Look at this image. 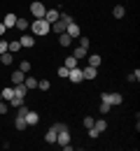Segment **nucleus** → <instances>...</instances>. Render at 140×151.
Returning <instances> with one entry per match:
<instances>
[{
  "label": "nucleus",
  "instance_id": "obj_19",
  "mask_svg": "<svg viewBox=\"0 0 140 151\" xmlns=\"http://www.w3.org/2000/svg\"><path fill=\"white\" fill-rule=\"evenodd\" d=\"M44 142H47V144H56V130H54V128H49V130H47Z\"/></svg>",
  "mask_w": 140,
  "mask_h": 151
},
{
  "label": "nucleus",
  "instance_id": "obj_30",
  "mask_svg": "<svg viewBox=\"0 0 140 151\" xmlns=\"http://www.w3.org/2000/svg\"><path fill=\"white\" fill-rule=\"evenodd\" d=\"M30 68H33L30 60H21V63H19V70H21V72H30Z\"/></svg>",
  "mask_w": 140,
  "mask_h": 151
},
{
  "label": "nucleus",
  "instance_id": "obj_6",
  "mask_svg": "<svg viewBox=\"0 0 140 151\" xmlns=\"http://www.w3.org/2000/svg\"><path fill=\"white\" fill-rule=\"evenodd\" d=\"M82 75H84V79H96L98 77V68L86 65V68H82Z\"/></svg>",
  "mask_w": 140,
  "mask_h": 151
},
{
  "label": "nucleus",
  "instance_id": "obj_35",
  "mask_svg": "<svg viewBox=\"0 0 140 151\" xmlns=\"http://www.w3.org/2000/svg\"><path fill=\"white\" fill-rule=\"evenodd\" d=\"M68 72H70V70H68L65 65H61V68H59V77H61V79H68Z\"/></svg>",
  "mask_w": 140,
  "mask_h": 151
},
{
  "label": "nucleus",
  "instance_id": "obj_39",
  "mask_svg": "<svg viewBox=\"0 0 140 151\" xmlns=\"http://www.w3.org/2000/svg\"><path fill=\"white\" fill-rule=\"evenodd\" d=\"M94 121H96V119H91V116H86V119H84L82 123H84V128H91V126H94Z\"/></svg>",
  "mask_w": 140,
  "mask_h": 151
},
{
  "label": "nucleus",
  "instance_id": "obj_27",
  "mask_svg": "<svg viewBox=\"0 0 140 151\" xmlns=\"http://www.w3.org/2000/svg\"><path fill=\"white\" fill-rule=\"evenodd\" d=\"M21 105H23V98H19V95H14V98L9 100V107H14V109H19Z\"/></svg>",
  "mask_w": 140,
  "mask_h": 151
},
{
  "label": "nucleus",
  "instance_id": "obj_1",
  "mask_svg": "<svg viewBox=\"0 0 140 151\" xmlns=\"http://www.w3.org/2000/svg\"><path fill=\"white\" fill-rule=\"evenodd\" d=\"M30 30H33L35 37H42V35H47V33L52 30V26H49L44 19H35L33 23H30Z\"/></svg>",
  "mask_w": 140,
  "mask_h": 151
},
{
  "label": "nucleus",
  "instance_id": "obj_5",
  "mask_svg": "<svg viewBox=\"0 0 140 151\" xmlns=\"http://www.w3.org/2000/svg\"><path fill=\"white\" fill-rule=\"evenodd\" d=\"M56 144H59V147H65V144H70V132H68V130L56 132Z\"/></svg>",
  "mask_w": 140,
  "mask_h": 151
},
{
  "label": "nucleus",
  "instance_id": "obj_37",
  "mask_svg": "<svg viewBox=\"0 0 140 151\" xmlns=\"http://www.w3.org/2000/svg\"><path fill=\"white\" fill-rule=\"evenodd\" d=\"M52 128H54L56 132H61V130H68V123H54Z\"/></svg>",
  "mask_w": 140,
  "mask_h": 151
},
{
  "label": "nucleus",
  "instance_id": "obj_25",
  "mask_svg": "<svg viewBox=\"0 0 140 151\" xmlns=\"http://www.w3.org/2000/svg\"><path fill=\"white\" fill-rule=\"evenodd\" d=\"M23 84H26V88H28V91H30V88H38V79H35V77H26V79H23Z\"/></svg>",
  "mask_w": 140,
  "mask_h": 151
},
{
  "label": "nucleus",
  "instance_id": "obj_18",
  "mask_svg": "<svg viewBox=\"0 0 140 151\" xmlns=\"http://www.w3.org/2000/svg\"><path fill=\"white\" fill-rule=\"evenodd\" d=\"M26 93H28L26 84H14V95H19V98H26Z\"/></svg>",
  "mask_w": 140,
  "mask_h": 151
},
{
  "label": "nucleus",
  "instance_id": "obj_12",
  "mask_svg": "<svg viewBox=\"0 0 140 151\" xmlns=\"http://www.w3.org/2000/svg\"><path fill=\"white\" fill-rule=\"evenodd\" d=\"M91 128L100 135L103 130H107V121H105V119H98V121H94V126H91Z\"/></svg>",
  "mask_w": 140,
  "mask_h": 151
},
{
  "label": "nucleus",
  "instance_id": "obj_8",
  "mask_svg": "<svg viewBox=\"0 0 140 151\" xmlns=\"http://www.w3.org/2000/svg\"><path fill=\"white\" fill-rule=\"evenodd\" d=\"M44 21H47L49 26H52L54 21H59V9H47V12H44Z\"/></svg>",
  "mask_w": 140,
  "mask_h": 151
},
{
  "label": "nucleus",
  "instance_id": "obj_13",
  "mask_svg": "<svg viewBox=\"0 0 140 151\" xmlns=\"http://www.w3.org/2000/svg\"><path fill=\"white\" fill-rule=\"evenodd\" d=\"M112 17H115V19H124V17H126V7H124V5H115Z\"/></svg>",
  "mask_w": 140,
  "mask_h": 151
},
{
  "label": "nucleus",
  "instance_id": "obj_24",
  "mask_svg": "<svg viewBox=\"0 0 140 151\" xmlns=\"http://www.w3.org/2000/svg\"><path fill=\"white\" fill-rule=\"evenodd\" d=\"M12 60H14V58H12V51L0 54V63H2V65H12Z\"/></svg>",
  "mask_w": 140,
  "mask_h": 151
},
{
  "label": "nucleus",
  "instance_id": "obj_9",
  "mask_svg": "<svg viewBox=\"0 0 140 151\" xmlns=\"http://www.w3.org/2000/svg\"><path fill=\"white\" fill-rule=\"evenodd\" d=\"M65 33H68L70 37H80V26L73 21V23H68V26H65Z\"/></svg>",
  "mask_w": 140,
  "mask_h": 151
},
{
  "label": "nucleus",
  "instance_id": "obj_41",
  "mask_svg": "<svg viewBox=\"0 0 140 151\" xmlns=\"http://www.w3.org/2000/svg\"><path fill=\"white\" fill-rule=\"evenodd\" d=\"M0 100H2V95H0Z\"/></svg>",
  "mask_w": 140,
  "mask_h": 151
},
{
  "label": "nucleus",
  "instance_id": "obj_40",
  "mask_svg": "<svg viewBox=\"0 0 140 151\" xmlns=\"http://www.w3.org/2000/svg\"><path fill=\"white\" fill-rule=\"evenodd\" d=\"M7 33V28H5V23H0V35H5Z\"/></svg>",
  "mask_w": 140,
  "mask_h": 151
},
{
  "label": "nucleus",
  "instance_id": "obj_38",
  "mask_svg": "<svg viewBox=\"0 0 140 151\" xmlns=\"http://www.w3.org/2000/svg\"><path fill=\"white\" fill-rule=\"evenodd\" d=\"M80 47H84V49H89V47H91V42H89V37H82V35H80Z\"/></svg>",
  "mask_w": 140,
  "mask_h": 151
},
{
  "label": "nucleus",
  "instance_id": "obj_3",
  "mask_svg": "<svg viewBox=\"0 0 140 151\" xmlns=\"http://www.w3.org/2000/svg\"><path fill=\"white\" fill-rule=\"evenodd\" d=\"M44 12H47V7H44V2H42V0L30 2V14H33L35 19H44Z\"/></svg>",
  "mask_w": 140,
  "mask_h": 151
},
{
  "label": "nucleus",
  "instance_id": "obj_20",
  "mask_svg": "<svg viewBox=\"0 0 140 151\" xmlns=\"http://www.w3.org/2000/svg\"><path fill=\"white\" fill-rule=\"evenodd\" d=\"M14 28H19L21 33H26V30L30 28V23H28L26 19H17V23H14Z\"/></svg>",
  "mask_w": 140,
  "mask_h": 151
},
{
  "label": "nucleus",
  "instance_id": "obj_22",
  "mask_svg": "<svg viewBox=\"0 0 140 151\" xmlns=\"http://www.w3.org/2000/svg\"><path fill=\"white\" fill-rule=\"evenodd\" d=\"M63 65H65L68 70H73V68H77V65H80V60H77L75 56H68V58H65V63H63Z\"/></svg>",
  "mask_w": 140,
  "mask_h": 151
},
{
  "label": "nucleus",
  "instance_id": "obj_33",
  "mask_svg": "<svg viewBox=\"0 0 140 151\" xmlns=\"http://www.w3.org/2000/svg\"><path fill=\"white\" fill-rule=\"evenodd\" d=\"M110 109H112V105H107L105 100H100V114H107Z\"/></svg>",
  "mask_w": 140,
  "mask_h": 151
},
{
  "label": "nucleus",
  "instance_id": "obj_17",
  "mask_svg": "<svg viewBox=\"0 0 140 151\" xmlns=\"http://www.w3.org/2000/svg\"><path fill=\"white\" fill-rule=\"evenodd\" d=\"M86 58H89V65H91V68H98L100 63H103V58H100L98 54H91V56L86 54Z\"/></svg>",
  "mask_w": 140,
  "mask_h": 151
},
{
  "label": "nucleus",
  "instance_id": "obj_11",
  "mask_svg": "<svg viewBox=\"0 0 140 151\" xmlns=\"http://www.w3.org/2000/svg\"><path fill=\"white\" fill-rule=\"evenodd\" d=\"M17 19H19V17H17V14H12V12H9V14H5V21H2V23H5V28H7V30H9V28H14Z\"/></svg>",
  "mask_w": 140,
  "mask_h": 151
},
{
  "label": "nucleus",
  "instance_id": "obj_34",
  "mask_svg": "<svg viewBox=\"0 0 140 151\" xmlns=\"http://www.w3.org/2000/svg\"><path fill=\"white\" fill-rule=\"evenodd\" d=\"M9 112V102L7 100H0V114H7Z\"/></svg>",
  "mask_w": 140,
  "mask_h": 151
},
{
  "label": "nucleus",
  "instance_id": "obj_7",
  "mask_svg": "<svg viewBox=\"0 0 140 151\" xmlns=\"http://www.w3.org/2000/svg\"><path fill=\"white\" fill-rule=\"evenodd\" d=\"M23 119H26V126H38V121H40V116H38L35 112H26Z\"/></svg>",
  "mask_w": 140,
  "mask_h": 151
},
{
  "label": "nucleus",
  "instance_id": "obj_26",
  "mask_svg": "<svg viewBox=\"0 0 140 151\" xmlns=\"http://www.w3.org/2000/svg\"><path fill=\"white\" fill-rule=\"evenodd\" d=\"M38 88H40V91H49V88H52V81H49V79H38Z\"/></svg>",
  "mask_w": 140,
  "mask_h": 151
},
{
  "label": "nucleus",
  "instance_id": "obj_28",
  "mask_svg": "<svg viewBox=\"0 0 140 151\" xmlns=\"http://www.w3.org/2000/svg\"><path fill=\"white\" fill-rule=\"evenodd\" d=\"M0 95H2V100H7V102H9V100L14 98V88H5V91H0Z\"/></svg>",
  "mask_w": 140,
  "mask_h": 151
},
{
  "label": "nucleus",
  "instance_id": "obj_32",
  "mask_svg": "<svg viewBox=\"0 0 140 151\" xmlns=\"http://www.w3.org/2000/svg\"><path fill=\"white\" fill-rule=\"evenodd\" d=\"M19 49H21V42H19V40H14V42H9V51H12V54H17Z\"/></svg>",
  "mask_w": 140,
  "mask_h": 151
},
{
  "label": "nucleus",
  "instance_id": "obj_31",
  "mask_svg": "<svg viewBox=\"0 0 140 151\" xmlns=\"http://www.w3.org/2000/svg\"><path fill=\"white\" fill-rule=\"evenodd\" d=\"M126 79H128L131 84H136V81H138V79H140V70H133V72H131V75H128V77H126Z\"/></svg>",
  "mask_w": 140,
  "mask_h": 151
},
{
  "label": "nucleus",
  "instance_id": "obj_4",
  "mask_svg": "<svg viewBox=\"0 0 140 151\" xmlns=\"http://www.w3.org/2000/svg\"><path fill=\"white\" fill-rule=\"evenodd\" d=\"M68 79L73 81V84H80V81H84V75H82V68L77 65V68H73L70 72H68Z\"/></svg>",
  "mask_w": 140,
  "mask_h": 151
},
{
  "label": "nucleus",
  "instance_id": "obj_15",
  "mask_svg": "<svg viewBox=\"0 0 140 151\" xmlns=\"http://www.w3.org/2000/svg\"><path fill=\"white\" fill-rule=\"evenodd\" d=\"M65 26H68V23H63V21H54V23H52V30H54V33H56V35H61V33H65Z\"/></svg>",
  "mask_w": 140,
  "mask_h": 151
},
{
  "label": "nucleus",
  "instance_id": "obj_29",
  "mask_svg": "<svg viewBox=\"0 0 140 151\" xmlns=\"http://www.w3.org/2000/svg\"><path fill=\"white\" fill-rule=\"evenodd\" d=\"M59 19L63 21V23H73V21H75L70 14H68V12H59Z\"/></svg>",
  "mask_w": 140,
  "mask_h": 151
},
{
  "label": "nucleus",
  "instance_id": "obj_21",
  "mask_svg": "<svg viewBox=\"0 0 140 151\" xmlns=\"http://www.w3.org/2000/svg\"><path fill=\"white\" fill-rule=\"evenodd\" d=\"M86 54H89V49H84V47H77V49L73 51V56L77 58V60H82V58H86Z\"/></svg>",
  "mask_w": 140,
  "mask_h": 151
},
{
  "label": "nucleus",
  "instance_id": "obj_10",
  "mask_svg": "<svg viewBox=\"0 0 140 151\" xmlns=\"http://www.w3.org/2000/svg\"><path fill=\"white\" fill-rule=\"evenodd\" d=\"M19 42H21V47H26V49H30V47H35V37H30V35H21L19 37Z\"/></svg>",
  "mask_w": 140,
  "mask_h": 151
},
{
  "label": "nucleus",
  "instance_id": "obj_2",
  "mask_svg": "<svg viewBox=\"0 0 140 151\" xmlns=\"http://www.w3.org/2000/svg\"><path fill=\"white\" fill-rule=\"evenodd\" d=\"M100 100H105L107 105H112V107H117L124 102V95L121 93H100Z\"/></svg>",
  "mask_w": 140,
  "mask_h": 151
},
{
  "label": "nucleus",
  "instance_id": "obj_16",
  "mask_svg": "<svg viewBox=\"0 0 140 151\" xmlns=\"http://www.w3.org/2000/svg\"><path fill=\"white\" fill-rule=\"evenodd\" d=\"M59 44L61 47H70V44H73V37H70L68 33H61L59 35Z\"/></svg>",
  "mask_w": 140,
  "mask_h": 151
},
{
  "label": "nucleus",
  "instance_id": "obj_23",
  "mask_svg": "<svg viewBox=\"0 0 140 151\" xmlns=\"http://www.w3.org/2000/svg\"><path fill=\"white\" fill-rule=\"evenodd\" d=\"M23 79H26V72H21V70L12 72V81H14V84H23Z\"/></svg>",
  "mask_w": 140,
  "mask_h": 151
},
{
  "label": "nucleus",
  "instance_id": "obj_14",
  "mask_svg": "<svg viewBox=\"0 0 140 151\" xmlns=\"http://www.w3.org/2000/svg\"><path fill=\"white\" fill-rule=\"evenodd\" d=\"M14 128H17V130H26V128H28V126H26L23 114H17V119H14Z\"/></svg>",
  "mask_w": 140,
  "mask_h": 151
},
{
  "label": "nucleus",
  "instance_id": "obj_36",
  "mask_svg": "<svg viewBox=\"0 0 140 151\" xmlns=\"http://www.w3.org/2000/svg\"><path fill=\"white\" fill-rule=\"evenodd\" d=\"M5 51H9V42L7 40H0V54H5Z\"/></svg>",
  "mask_w": 140,
  "mask_h": 151
}]
</instances>
